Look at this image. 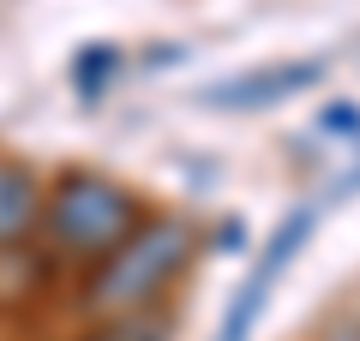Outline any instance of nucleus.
<instances>
[{"mask_svg": "<svg viewBox=\"0 0 360 341\" xmlns=\"http://www.w3.org/2000/svg\"><path fill=\"white\" fill-rule=\"evenodd\" d=\"M354 192H360V162H354V168H348V174H342V180H336V186H330V198H354Z\"/></svg>", "mask_w": 360, "mask_h": 341, "instance_id": "1a4fd4ad", "label": "nucleus"}, {"mask_svg": "<svg viewBox=\"0 0 360 341\" xmlns=\"http://www.w3.org/2000/svg\"><path fill=\"white\" fill-rule=\"evenodd\" d=\"M174 335V323H168L162 312H120V317H96V329H90L84 341H168Z\"/></svg>", "mask_w": 360, "mask_h": 341, "instance_id": "423d86ee", "label": "nucleus"}, {"mask_svg": "<svg viewBox=\"0 0 360 341\" xmlns=\"http://www.w3.org/2000/svg\"><path fill=\"white\" fill-rule=\"evenodd\" d=\"M319 78H324V60H276V66H252V72H240V78L210 84L198 102H205V108H229V114H258V108H276V102L312 90Z\"/></svg>", "mask_w": 360, "mask_h": 341, "instance_id": "20e7f679", "label": "nucleus"}, {"mask_svg": "<svg viewBox=\"0 0 360 341\" xmlns=\"http://www.w3.org/2000/svg\"><path fill=\"white\" fill-rule=\"evenodd\" d=\"M115 66H120V48H115V42H90V48L72 60L78 96H84V102H103V96H108V78H115Z\"/></svg>", "mask_w": 360, "mask_h": 341, "instance_id": "0eeeda50", "label": "nucleus"}, {"mask_svg": "<svg viewBox=\"0 0 360 341\" xmlns=\"http://www.w3.org/2000/svg\"><path fill=\"white\" fill-rule=\"evenodd\" d=\"M42 180L30 174L25 162H13V156H0V252L6 246H25V234L42 222Z\"/></svg>", "mask_w": 360, "mask_h": 341, "instance_id": "39448f33", "label": "nucleus"}, {"mask_svg": "<svg viewBox=\"0 0 360 341\" xmlns=\"http://www.w3.org/2000/svg\"><path fill=\"white\" fill-rule=\"evenodd\" d=\"M193 246H198L193 222H180V215H144L103 264H90L78 305H84L90 317L150 312V305L162 300V288L193 264Z\"/></svg>", "mask_w": 360, "mask_h": 341, "instance_id": "f257e3e1", "label": "nucleus"}, {"mask_svg": "<svg viewBox=\"0 0 360 341\" xmlns=\"http://www.w3.org/2000/svg\"><path fill=\"white\" fill-rule=\"evenodd\" d=\"M319 132H330L336 144H360V108L354 102H330V108L319 114Z\"/></svg>", "mask_w": 360, "mask_h": 341, "instance_id": "6e6552de", "label": "nucleus"}, {"mask_svg": "<svg viewBox=\"0 0 360 341\" xmlns=\"http://www.w3.org/2000/svg\"><path fill=\"white\" fill-rule=\"evenodd\" d=\"M324 341H360V323H330V329H324Z\"/></svg>", "mask_w": 360, "mask_h": 341, "instance_id": "9d476101", "label": "nucleus"}, {"mask_svg": "<svg viewBox=\"0 0 360 341\" xmlns=\"http://www.w3.org/2000/svg\"><path fill=\"white\" fill-rule=\"evenodd\" d=\"M312 227H319V203H295V210L276 222V234H270V246L258 252L252 276L240 281V293H234L229 312H222L217 341H252L258 317H264V305H270V288H276V276H283V269L300 258V246L312 240Z\"/></svg>", "mask_w": 360, "mask_h": 341, "instance_id": "7ed1b4c3", "label": "nucleus"}, {"mask_svg": "<svg viewBox=\"0 0 360 341\" xmlns=\"http://www.w3.org/2000/svg\"><path fill=\"white\" fill-rule=\"evenodd\" d=\"M144 215L150 210L139 203L132 186H120V180H108V174H90V168H66L49 186V198H42L37 234H42V246H49L54 258H66V264H103Z\"/></svg>", "mask_w": 360, "mask_h": 341, "instance_id": "f03ea898", "label": "nucleus"}]
</instances>
